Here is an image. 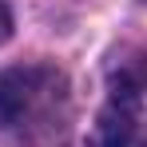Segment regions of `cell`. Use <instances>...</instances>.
<instances>
[{"mask_svg": "<svg viewBox=\"0 0 147 147\" xmlns=\"http://www.w3.org/2000/svg\"><path fill=\"white\" fill-rule=\"evenodd\" d=\"M8 36H12V12H8V8L0 4V44H4Z\"/></svg>", "mask_w": 147, "mask_h": 147, "instance_id": "277c9868", "label": "cell"}, {"mask_svg": "<svg viewBox=\"0 0 147 147\" xmlns=\"http://www.w3.org/2000/svg\"><path fill=\"white\" fill-rule=\"evenodd\" d=\"M76 147H127V135H123V127H119V119L103 107L96 115V123L76 139Z\"/></svg>", "mask_w": 147, "mask_h": 147, "instance_id": "3957f363", "label": "cell"}, {"mask_svg": "<svg viewBox=\"0 0 147 147\" xmlns=\"http://www.w3.org/2000/svg\"><path fill=\"white\" fill-rule=\"evenodd\" d=\"M68 119V80L56 68L24 64L0 72V127L24 143L52 139Z\"/></svg>", "mask_w": 147, "mask_h": 147, "instance_id": "6da1fadb", "label": "cell"}, {"mask_svg": "<svg viewBox=\"0 0 147 147\" xmlns=\"http://www.w3.org/2000/svg\"><path fill=\"white\" fill-rule=\"evenodd\" d=\"M107 111L119 119L127 147H147V52H135L115 68Z\"/></svg>", "mask_w": 147, "mask_h": 147, "instance_id": "7a4b0ae2", "label": "cell"}]
</instances>
